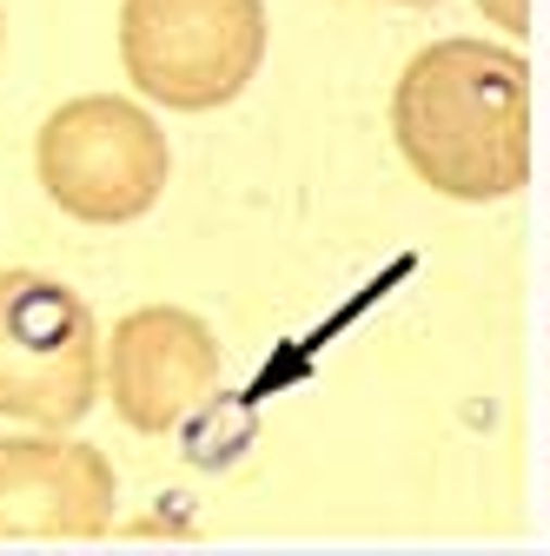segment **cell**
Wrapping results in <instances>:
<instances>
[{"mask_svg":"<svg viewBox=\"0 0 550 556\" xmlns=\"http://www.w3.org/2000/svg\"><path fill=\"white\" fill-rule=\"evenodd\" d=\"M391 139L445 199H504L530 179V66L491 40H432L391 87Z\"/></svg>","mask_w":550,"mask_h":556,"instance_id":"cell-1","label":"cell"},{"mask_svg":"<svg viewBox=\"0 0 550 556\" xmlns=\"http://www.w3.org/2000/svg\"><path fill=\"white\" fill-rule=\"evenodd\" d=\"M34 173L66 219L133 226L166 192L173 153H166V132L147 106H133L120 93H87V100H66L40 119Z\"/></svg>","mask_w":550,"mask_h":556,"instance_id":"cell-2","label":"cell"},{"mask_svg":"<svg viewBox=\"0 0 550 556\" xmlns=\"http://www.w3.org/2000/svg\"><path fill=\"white\" fill-rule=\"evenodd\" d=\"M120 60L153 106H233L265 60V0H120Z\"/></svg>","mask_w":550,"mask_h":556,"instance_id":"cell-3","label":"cell"},{"mask_svg":"<svg viewBox=\"0 0 550 556\" xmlns=\"http://www.w3.org/2000/svg\"><path fill=\"white\" fill-rule=\"evenodd\" d=\"M93 305L47 271H0V417L34 431H74L100 397Z\"/></svg>","mask_w":550,"mask_h":556,"instance_id":"cell-4","label":"cell"},{"mask_svg":"<svg viewBox=\"0 0 550 556\" xmlns=\"http://www.w3.org/2000/svg\"><path fill=\"white\" fill-rule=\"evenodd\" d=\"M100 371L126 425L140 438H166L220 391V338L186 305H140L113 325Z\"/></svg>","mask_w":550,"mask_h":556,"instance_id":"cell-5","label":"cell"},{"mask_svg":"<svg viewBox=\"0 0 550 556\" xmlns=\"http://www.w3.org/2000/svg\"><path fill=\"white\" fill-rule=\"evenodd\" d=\"M113 464L66 438H0V543H93L113 530Z\"/></svg>","mask_w":550,"mask_h":556,"instance_id":"cell-6","label":"cell"},{"mask_svg":"<svg viewBox=\"0 0 550 556\" xmlns=\"http://www.w3.org/2000/svg\"><path fill=\"white\" fill-rule=\"evenodd\" d=\"M477 8H485V21H491V27H504L511 40H524V34H530V0H477Z\"/></svg>","mask_w":550,"mask_h":556,"instance_id":"cell-7","label":"cell"},{"mask_svg":"<svg viewBox=\"0 0 550 556\" xmlns=\"http://www.w3.org/2000/svg\"><path fill=\"white\" fill-rule=\"evenodd\" d=\"M391 8H438V0H391Z\"/></svg>","mask_w":550,"mask_h":556,"instance_id":"cell-8","label":"cell"},{"mask_svg":"<svg viewBox=\"0 0 550 556\" xmlns=\"http://www.w3.org/2000/svg\"><path fill=\"white\" fill-rule=\"evenodd\" d=\"M0 47H8V8H0Z\"/></svg>","mask_w":550,"mask_h":556,"instance_id":"cell-9","label":"cell"}]
</instances>
